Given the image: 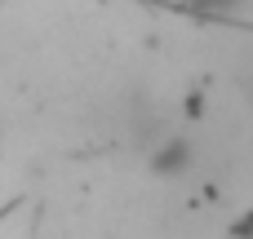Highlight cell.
Returning a JSON list of instances; mask_svg holds the SVG:
<instances>
[{
	"mask_svg": "<svg viewBox=\"0 0 253 239\" xmlns=\"http://www.w3.org/2000/svg\"><path fill=\"white\" fill-rule=\"evenodd\" d=\"M191 9H231V4H240V0H187Z\"/></svg>",
	"mask_w": 253,
	"mask_h": 239,
	"instance_id": "2",
	"label": "cell"
},
{
	"mask_svg": "<svg viewBox=\"0 0 253 239\" xmlns=\"http://www.w3.org/2000/svg\"><path fill=\"white\" fill-rule=\"evenodd\" d=\"M191 160H196V151H191L187 137H165V142L151 151L147 169H151L156 177H182V173L191 169Z\"/></svg>",
	"mask_w": 253,
	"mask_h": 239,
	"instance_id": "1",
	"label": "cell"
}]
</instances>
